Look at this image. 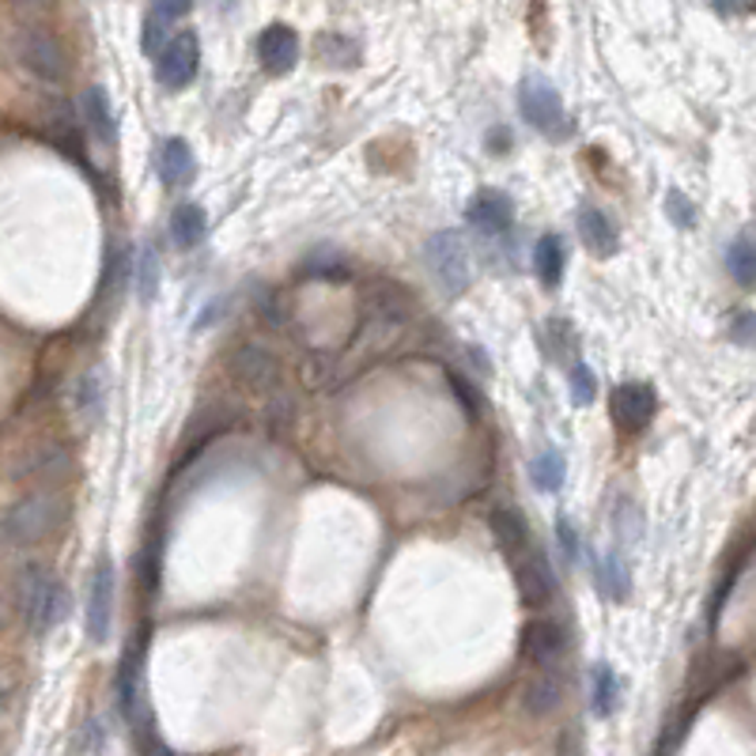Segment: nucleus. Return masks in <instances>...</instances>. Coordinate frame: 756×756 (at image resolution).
I'll list each match as a JSON object with an SVG mask.
<instances>
[{
	"instance_id": "f8f14e48",
	"label": "nucleus",
	"mask_w": 756,
	"mask_h": 756,
	"mask_svg": "<svg viewBox=\"0 0 756 756\" xmlns=\"http://www.w3.org/2000/svg\"><path fill=\"white\" fill-rule=\"evenodd\" d=\"M514 579H519V590L530 605H545L556 597V575H552L545 552L525 549L519 560H514Z\"/></svg>"
},
{
	"instance_id": "412c9836",
	"label": "nucleus",
	"mask_w": 756,
	"mask_h": 756,
	"mask_svg": "<svg viewBox=\"0 0 756 756\" xmlns=\"http://www.w3.org/2000/svg\"><path fill=\"white\" fill-rule=\"evenodd\" d=\"M590 704H594L597 718H610L616 704H621V681H616L610 662H597L594 673H590Z\"/></svg>"
},
{
	"instance_id": "ea45409f",
	"label": "nucleus",
	"mask_w": 756,
	"mask_h": 756,
	"mask_svg": "<svg viewBox=\"0 0 756 756\" xmlns=\"http://www.w3.org/2000/svg\"><path fill=\"white\" fill-rule=\"evenodd\" d=\"M155 756H174V753H167V749H155Z\"/></svg>"
},
{
	"instance_id": "a878e982",
	"label": "nucleus",
	"mask_w": 756,
	"mask_h": 756,
	"mask_svg": "<svg viewBox=\"0 0 756 756\" xmlns=\"http://www.w3.org/2000/svg\"><path fill=\"white\" fill-rule=\"evenodd\" d=\"M76 409L84 420H99L103 417V382H99V375H88L80 378L76 386Z\"/></svg>"
},
{
	"instance_id": "a19ab883",
	"label": "nucleus",
	"mask_w": 756,
	"mask_h": 756,
	"mask_svg": "<svg viewBox=\"0 0 756 756\" xmlns=\"http://www.w3.org/2000/svg\"><path fill=\"white\" fill-rule=\"evenodd\" d=\"M0 707H4V685H0Z\"/></svg>"
},
{
	"instance_id": "cd10ccee",
	"label": "nucleus",
	"mask_w": 756,
	"mask_h": 756,
	"mask_svg": "<svg viewBox=\"0 0 756 756\" xmlns=\"http://www.w3.org/2000/svg\"><path fill=\"white\" fill-rule=\"evenodd\" d=\"M167 20H160L155 12H147V20H144V31H141V50L147 53V58H160V50L167 45L171 39V31H167Z\"/></svg>"
},
{
	"instance_id": "5701e85b",
	"label": "nucleus",
	"mask_w": 756,
	"mask_h": 756,
	"mask_svg": "<svg viewBox=\"0 0 756 756\" xmlns=\"http://www.w3.org/2000/svg\"><path fill=\"white\" fill-rule=\"evenodd\" d=\"M726 269L742 288H753L756 284V238L753 235H742L731 243V251H726Z\"/></svg>"
},
{
	"instance_id": "dca6fc26",
	"label": "nucleus",
	"mask_w": 756,
	"mask_h": 756,
	"mask_svg": "<svg viewBox=\"0 0 756 756\" xmlns=\"http://www.w3.org/2000/svg\"><path fill=\"white\" fill-rule=\"evenodd\" d=\"M492 538H496V545L503 549V556L511 560H519L525 549H530V530H525V519L514 507H496L492 511Z\"/></svg>"
},
{
	"instance_id": "4c0bfd02",
	"label": "nucleus",
	"mask_w": 756,
	"mask_h": 756,
	"mask_svg": "<svg viewBox=\"0 0 756 756\" xmlns=\"http://www.w3.org/2000/svg\"><path fill=\"white\" fill-rule=\"evenodd\" d=\"M8 4H16V8H42V4H50V0H8Z\"/></svg>"
},
{
	"instance_id": "393cba45",
	"label": "nucleus",
	"mask_w": 756,
	"mask_h": 756,
	"mask_svg": "<svg viewBox=\"0 0 756 756\" xmlns=\"http://www.w3.org/2000/svg\"><path fill=\"white\" fill-rule=\"evenodd\" d=\"M560 481H564V458H560V450H541L538 458H533V484L541 488V492H556Z\"/></svg>"
},
{
	"instance_id": "2eb2a0df",
	"label": "nucleus",
	"mask_w": 756,
	"mask_h": 756,
	"mask_svg": "<svg viewBox=\"0 0 756 756\" xmlns=\"http://www.w3.org/2000/svg\"><path fill=\"white\" fill-rule=\"evenodd\" d=\"M560 704H564V677H560L556 670H538L530 681H525V688H522L525 715L545 718L556 712Z\"/></svg>"
},
{
	"instance_id": "f03ea898",
	"label": "nucleus",
	"mask_w": 756,
	"mask_h": 756,
	"mask_svg": "<svg viewBox=\"0 0 756 756\" xmlns=\"http://www.w3.org/2000/svg\"><path fill=\"white\" fill-rule=\"evenodd\" d=\"M16 602H20V613L31 624V632L45 635L69 613V590L45 564H23V571L16 575Z\"/></svg>"
},
{
	"instance_id": "7ed1b4c3",
	"label": "nucleus",
	"mask_w": 756,
	"mask_h": 756,
	"mask_svg": "<svg viewBox=\"0 0 756 756\" xmlns=\"http://www.w3.org/2000/svg\"><path fill=\"white\" fill-rule=\"evenodd\" d=\"M428 269L439 280V288L447 295H462L469 288V276H473V265H469V251L458 232H439L428 238Z\"/></svg>"
},
{
	"instance_id": "423d86ee",
	"label": "nucleus",
	"mask_w": 756,
	"mask_h": 756,
	"mask_svg": "<svg viewBox=\"0 0 756 756\" xmlns=\"http://www.w3.org/2000/svg\"><path fill=\"white\" fill-rule=\"evenodd\" d=\"M227 371L251 394H273L280 386V359H276L273 348L254 345V340L235 348L232 359H227Z\"/></svg>"
},
{
	"instance_id": "b1692460",
	"label": "nucleus",
	"mask_w": 756,
	"mask_h": 756,
	"mask_svg": "<svg viewBox=\"0 0 756 756\" xmlns=\"http://www.w3.org/2000/svg\"><path fill=\"white\" fill-rule=\"evenodd\" d=\"M594 583L610 602H624V594H629V575H624V568L616 556H605L602 564L594 568Z\"/></svg>"
},
{
	"instance_id": "6e6552de",
	"label": "nucleus",
	"mask_w": 756,
	"mask_h": 756,
	"mask_svg": "<svg viewBox=\"0 0 756 756\" xmlns=\"http://www.w3.org/2000/svg\"><path fill=\"white\" fill-rule=\"evenodd\" d=\"M197 64H201L197 34L182 31V34H171L167 45L160 50V58H155V76H160L163 88L178 91V88H186L193 76H197Z\"/></svg>"
},
{
	"instance_id": "f3484780",
	"label": "nucleus",
	"mask_w": 756,
	"mask_h": 756,
	"mask_svg": "<svg viewBox=\"0 0 756 756\" xmlns=\"http://www.w3.org/2000/svg\"><path fill=\"white\" fill-rule=\"evenodd\" d=\"M80 110H84V125L95 133L99 144H114L118 136V122H114V106H110V95L99 84H91L80 99Z\"/></svg>"
},
{
	"instance_id": "20e7f679",
	"label": "nucleus",
	"mask_w": 756,
	"mask_h": 756,
	"mask_svg": "<svg viewBox=\"0 0 756 756\" xmlns=\"http://www.w3.org/2000/svg\"><path fill=\"white\" fill-rule=\"evenodd\" d=\"M16 58L31 76H39L42 84H61L64 76H69V58H64V45L53 39L50 31H39V27H31V31H23L20 39H16Z\"/></svg>"
},
{
	"instance_id": "f704fd0d",
	"label": "nucleus",
	"mask_w": 756,
	"mask_h": 756,
	"mask_svg": "<svg viewBox=\"0 0 756 756\" xmlns=\"http://www.w3.org/2000/svg\"><path fill=\"white\" fill-rule=\"evenodd\" d=\"M484 141H488V152H492V155H507V152H511V133H507L503 125L488 129Z\"/></svg>"
},
{
	"instance_id": "58836bf2",
	"label": "nucleus",
	"mask_w": 756,
	"mask_h": 756,
	"mask_svg": "<svg viewBox=\"0 0 756 756\" xmlns=\"http://www.w3.org/2000/svg\"><path fill=\"white\" fill-rule=\"evenodd\" d=\"M235 4V0H216V8H219V12H227V8H232Z\"/></svg>"
},
{
	"instance_id": "9b49d317",
	"label": "nucleus",
	"mask_w": 756,
	"mask_h": 756,
	"mask_svg": "<svg viewBox=\"0 0 756 756\" xmlns=\"http://www.w3.org/2000/svg\"><path fill=\"white\" fill-rule=\"evenodd\" d=\"M658 409V398L647 382H624L613 390V420L621 423L624 431H643Z\"/></svg>"
},
{
	"instance_id": "c85d7f7f",
	"label": "nucleus",
	"mask_w": 756,
	"mask_h": 756,
	"mask_svg": "<svg viewBox=\"0 0 756 756\" xmlns=\"http://www.w3.org/2000/svg\"><path fill=\"white\" fill-rule=\"evenodd\" d=\"M594 394H597V382H594V375H590V367L575 364L571 367V398H575V405H590Z\"/></svg>"
},
{
	"instance_id": "1a4fd4ad",
	"label": "nucleus",
	"mask_w": 756,
	"mask_h": 756,
	"mask_svg": "<svg viewBox=\"0 0 756 756\" xmlns=\"http://www.w3.org/2000/svg\"><path fill=\"white\" fill-rule=\"evenodd\" d=\"M114 564L99 560L91 571V586H88V635L91 643H106L110 640V624H114Z\"/></svg>"
},
{
	"instance_id": "e433bc0d",
	"label": "nucleus",
	"mask_w": 756,
	"mask_h": 756,
	"mask_svg": "<svg viewBox=\"0 0 756 756\" xmlns=\"http://www.w3.org/2000/svg\"><path fill=\"white\" fill-rule=\"evenodd\" d=\"M8 616H12V605H8L4 590H0V629H4V624H8Z\"/></svg>"
},
{
	"instance_id": "4be33fe9",
	"label": "nucleus",
	"mask_w": 756,
	"mask_h": 756,
	"mask_svg": "<svg viewBox=\"0 0 756 756\" xmlns=\"http://www.w3.org/2000/svg\"><path fill=\"white\" fill-rule=\"evenodd\" d=\"M564 265H568L564 243H560L556 235H541L538 251H533V269H538V280L545 284V288H556L560 276H564Z\"/></svg>"
},
{
	"instance_id": "473e14b6",
	"label": "nucleus",
	"mask_w": 756,
	"mask_h": 756,
	"mask_svg": "<svg viewBox=\"0 0 756 756\" xmlns=\"http://www.w3.org/2000/svg\"><path fill=\"white\" fill-rule=\"evenodd\" d=\"M666 212L673 216V224H681V227L693 224V205H688L681 193H670V197H666Z\"/></svg>"
},
{
	"instance_id": "39448f33",
	"label": "nucleus",
	"mask_w": 756,
	"mask_h": 756,
	"mask_svg": "<svg viewBox=\"0 0 756 756\" xmlns=\"http://www.w3.org/2000/svg\"><path fill=\"white\" fill-rule=\"evenodd\" d=\"M519 106H522V118L538 129V133H545V136H564L568 133L564 103H560L556 88H552L545 76H525L522 80Z\"/></svg>"
},
{
	"instance_id": "ddd939ff",
	"label": "nucleus",
	"mask_w": 756,
	"mask_h": 756,
	"mask_svg": "<svg viewBox=\"0 0 756 756\" xmlns=\"http://www.w3.org/2000/svg\"><path fill=\"white\" fill-rule=\"evenodd\" d=\"M466 216H469V224H473L481 235H503L507 227H511L514 208H511V197H507V193H500V190H477L473 201H469V208H466Z\"/></svg>"
},
{
	"instance_id": "aec40b11",
	"label": "nucleus",
	"mask_w": 756,
	"mask_h": 756,
	"mask_svg": "<svg viewBox=\"0 0 756 756\" xmlns=\"http://www.w3.org/2000/svg\"><path fill=\"white\" fill-rule=\"evenodd\" d=\"M579 235H583V246L597 257H610L616 251V227L610 224V216L597 208H583L579 212Z\"/></svg>"
},
{
	"instance_id": "9d476101",
	"label": "nucleus",
	"mask_w": 756,
	"mask_h": 756,
	"mask_svg": "<svg viewBox=\"0 0 756 756\" xmlns=\"http://www.w3.org/2000/svg\"><path fill=\"white\" fill-rule=\"evenodd\" d=\"M522 654L538 670H556V662L568 654V632L556 621H533L522 635Z\"/></svg>"
},
{
	"instance_id": "bb28decb",
	"label": "nucleus",
	"mask_w": 756,
	"mask_h": 756,
	"mask_svg": "<svg viewBox=\"0 0 756 756\" xmlns=\"http://www.w3.org/2000/svg\"><path fill=\"white\" fill-rule=\"evenodd\" d=\"M155 288H160V257L152 246H144L141 262H136V292H141V299H152Z\"/></svg>"
},
{
	"instance_id": "4468645a",
	"label": "nucleus",
	"mask_w": 756,
	"mask_h": 756,
	"mask_svg": "<svg viewBox=\"0 0 756 756\" xmlns=\"http://www.w3.org/2000/svg\"><path fill=\"white\" fill-rule=\"evenodd\" d=\"M257 58H262L265 72H273V76L292 72L295 61H299V39H295L292 27H284V23L265 27L262 39H257Z\"/></svg>"
},
{
	"instance_id": "7c9ffc66",
	"label": "nucleus",
	"mask_w": 756,
	"mask_h": 756,
	"mask_svg": "<svg viewBox=\"0 0 756 756\" xmlns=\"http://www.w3.org/2000/svg\"><path fill=\"white\" fill-rule=\"evenodd\" d=\"M190 8H193V0H152V12L160 16V20H182V16H190Z\"/></svg>"
},
{
	"instance_id": "0eeeda50",
	"label": "nucleus",
	"mask_w": 756,
	"mask_h": 756,
	"mask_svg": "<svg viewBox=\"0 0 756 756\" xmlns=\"http://www.w3.org/2000/svg\"><path fill=\"white\" fill-rule=\"evenodd\" d=\"M72 473V454L61 442H34L12 462V481H39L58 484Z\"/></svg>"
},
{
	"instance_id": "c756f323",
	"label": "nucleus",
	"mask_w": 756,
	"mask_h": 756,
	"mask_svg": "<svg viewBox=\"0 0 756 756\" xmlns=\"http://www.w3.org/2000/svg\"><path fill=\"white\" fill-rule=\"evenodd\" d=\"M80 756H99V749H103V726L91 718V723H84V731H80Z\"/></svg>"
},
{
	"instance_id": "a211bd4d",
	"label": "nucleus",
	"mask_w": 756,
	"mask_h": 756,
	"mask_svg": "<svg viewBox=\"0 0 756 756\" xmlns=\"http://www.w3.org/2000/svg\"><path fill=\"white\" fill-rule=\"evenodd\" d=\"M160 174L167 186H190L193 174H197V160H193V147L182 136H171L160 152Z\"/></svg>"
},
{
	"instance_id": "c9c22d12",
	"label": "nucleus",
	"mask_w": 756,
	"mask_h": 756,
	"mask_svg": "<svg viewBox=\"0 0 756 756\" xmlns=\"http://www.w3.org/2000/svg\"><path fill=\"white\" fill-rule=\"evenodd\" d=\"M753 4H756V0H712V8H715V12H723V16H742V12H749Z\"/></svg>"
},
{
	"instance_id": "f257e3e1",
	"label": "nucleus",
	"mask_w": 756,
	"mask_h": 756,
	"mask_svg": "<svg viewBox=\"0 0 756 756\" xmlns=\"http://www.w3.org/2000/svg\"><path fill=\"white\" fill-rule=\"evenodd\" d=\"M64 514H69L64 496L50 492V488L27 492L23 500L8 503L4 511H0V549L39 545V541H45L64 522Z\"/></svg>"
},
{
	"instance_id": "2f4dec72",
	"label": "nucleus",
	"mask_w": 756,
	"mask_h": 756,
	"mask_svg": "<svg viewBox=\"0 0 756 756\" xmlns=\"http://www.w3.org/2000/svg\"><path fill=\"white\" fill-rule=\"evenodd\" d=\"M731 337L737 345H756V315H737L731 326Z\"/></svg>"
},
{
	"instance_id": "6ab92c4d",
	"label": "nucleus",
	"mask_w": 756,
	"mask_h": 756,
	"mask_svg": "<svg viewBox=\"0 0 756 756\" xmlns=\"http://www.w3.org/2000/svg\"><path fill=\"white\" fill-rule=\"evenodd\" d=\"M208 232V216L201 205H193V201H182V205H174L171 212V238L178 251H190V246H197L201 238Z\"/></svg>"
},
{
	"instance_id": "72a5a7b5",
	"label": "nucleus",
	"mask_w": 756,
	"mask_h": 756,
	"mask_svg": "<svg viewBox=\"0 0 756 756\" xmlns=\"http://www.w3.org/2000/svg\"><path fill=\"white\" fill-rule=\"evenodd\" d=\"M556 533H560V549L568 552V560H579V538H575V525L568 519L556 522Z\"/></svg>"
}]
</instances>
